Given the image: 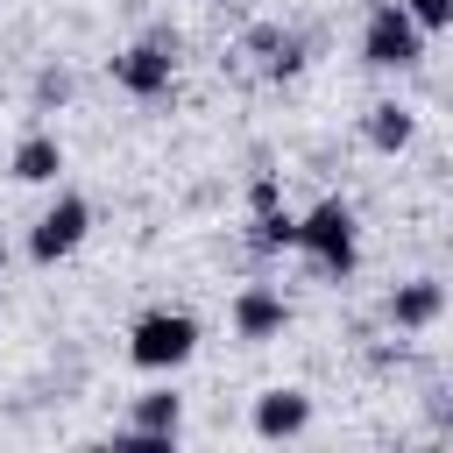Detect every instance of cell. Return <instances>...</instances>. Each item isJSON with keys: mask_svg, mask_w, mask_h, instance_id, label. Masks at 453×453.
I'll return each instance as SVG.
<instances>
[{"mask_svg": "<svg viewBox=\"0 0 453 453\" xmlns=\"http://www.w3.org/2000/svg\"><path fill=\"white\" fill-rule=\"evenodd\" d=\"M297 255H311L326 276H347L354 269V205L347 198H319L297 219Z\"/></svg>", "mask_w": 453, "mask_h": 453, "instance_id": "2", "label": "cell"}, {"mask_svg": "<svg viewBox=\"0 0 453 453\" xmlns=\"http://www.w3.org/2000/svg\"><path fill=\"white\" fill-rule=\"evenodd\" d=\"M0 269H7V234H0Z\"/></svg>", "mask_w": 453, "mask_h": 453, "instance_id": "16", "label": "cell"}, {"mask_svg": "<svg viewBox=\"0 0 453 453\" xmlns=\"http://www.w3.org/2000/svg\"><path fill=\"white\" fill-rule=\"evenodd\" d=\"M439 311H446V283L439 276H411V283L389 290V326L396 333H425V326H439Z\"/></svg>", "mask_w": 453, "mask_h": 453, "instance_id": "8", "label": "cell"}, {"mask_svg": "<svg viewBox=\"0 0 453 453\" xmlns=\"http://www.w3.org/2000/svg\"><path fill=\"white\" fill-rule=\"evenodd\" d=\"M255 248H262V255H276V248H297V212H283V205L255 212Z\"/></svg>", "mask_w": 453, "mask_h": 453, "instance_id": "12", "label": "cell"}, {"mask_svg": "<svg viewBox=\"0 0 453 453\" xmlns=\"http://www.w3.org/2000/svg\"><path fill=\"white\" fill-rule=\"evenodd\" d=\"M7 170H14V184H57V170H64V142H57V134H21Z\"/></svg>", "mask_w": 453, "mask_h": 453, "instance_id": "10", "label": "cell"}, {"mask_svg": "<svg viewBox=\"0 0 453 453\" xmlns=\"http://www.w3.org/2000/svg\"><path fill=\"white\" fill-rule=\"evenodd\" d=\"M411 134H418V113H411V106H396V99L368 106V149L396 156V149H411Z\"/></svg>", "mask_w": 453, "mask_h": 453, "instance_id": "11", "label": "cell"}, {"mask_svg": "<svg viewBox=\"0 0 453 453\" xmlns=\"http://www.w3.org/2000/svg\"><path fill=\"white\" fill-rule=\"evenodd\" d=\"M113 78H120V92H134V99H163L170 78H177V57H170V42H134V50L113 57Z\"/></svg>", "mask_w": 453, "mask_h": 453, "instance_id": "6", "label": "cell"}, {"mask_svg": "<svg viewBox=\"0 0 453 453\" xmlns=\"http://www.w3.org/2000/svg\"><path fill=\"white\" fill-rule=\"evenodd\" d=\"M92 234V205L78 198V191H57V205L28 226V262H64V255H78V241Z\"/></svg>", "mask_w": 453, "mask_h": 453, "instance_id": "4", "label": "cell"}, {"mask_svg": "<svg viewBox=\"0 0 453 453\" xmlns=\"http://www.w3.org/2000/svg\"><path fill=\"white\" fill-rule=\"evenodd\" d=\"M71 99V78L64 71H35V106H64Z\"/></svg>", "mask_w": 453, "mask_h": 453, "instance_id": "14", "label": "cell"}, {"mask_svg": "<svg viewBox=\"0 0 453 453\" xmlns=\"http://www.w3.org/2000/svg\"><path fill=\"white\" fill-rule=\"evenodd\" d=\"M283 326H290V304H283L269 283H248V290L234 297V333H241V340L262 347V340H276Z\"/></svg>", "mask_w": 453, "mask_h": 453, "instance_id": "9", "label": "cell"}, {"mask_svg": "<svg viewBox=\"0 0 453 453\" xmlns=\"http://www.w3.org/2000/svg\"><path fill=\"white\" fill-rule=\"evenodd\" d=\"M411 7V21L425 28V35H439V28H453V0H403Z\"/></svg>", "mask_w": 453, "mask_h": 453, "instance_id": "13", "label": "cell"}, {"mask_svg": "<svg viewBox=\"0 0 453 453\" xmlns=\"http://www.w3.org/2000/svg\"><path fill=\"white\" fill-rule=\"evenodd\" d=\"M248 425H255V439H269V446H276V439H304V425H311V396L290 389V382H283V389H262L255 411H248Z\"/></svg>", "mask_w": 453, "mask_h": 453, "instance_id": "7", "label": "cell"}, {"mask_svg": "<svg viewBox=\"0 0 453 453\" xmlns=\"http://www.w3.org/2000/svg\"><path fill=\"white\" fill-rule=\"evenodd\" d=\"M184 432V396L177 389H149L134 396V425L120 432V446H142V453H170V439Z\"/></svg>", "mask_w": 453, "mask_h": 453, "instance_id": "5", "label": "cell"}, {"mask_svg": "<svg viewBox=\"0 0 453 453\" xmlns=\"http://www.w3.org/2000/svg\"><path fill=\"white\" fill-rule=\"evenodd\" d=\"M198 354V319L191 311H142L134 326H127V361L142 368V375H170V368H184Z\"/></svg>", "mask_w": 453, "mask_h": 453, "instance_id": "1", "label": "cell"}, {"mask_svg": "<svg viewBox=\"0 0 453 453\" xmlns=\"http://www.w3.org/2000/svg\"><path fill=\"white\" fill-rule=\"evenodd\" d=\"M418 50H425V28L411 21V7L403 0H375L368 7V28H361V57L375 71H411Z\"/></svg>", "mask_w": 453, "mask_h": 453, "instance_id": "3", "label": "cell"}, {"mask_svg": "<svg viewBox=\"0 0 453 453\" xmlns=\"http://www.w3.org/2000/svg\"><path fill=\"white\" fill-rule=\"evenodd\" d=\"M439 432H446V439H453V403H446V411H439Z\"/></svg>", "mask_w": 453, "mask_h": 453, "instance_id": "15", "label": "cell"}]
</instances>
